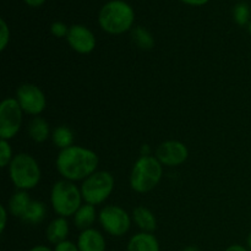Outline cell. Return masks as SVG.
I'll return each instance as SVG.
<instances>
[{
    "label": "cell",
    "mask_w": 251,
    "mask_h": 251,
    "mask_svg": "<svg viewBox=\"0 0 251 251\" xmlns=\"http://www.w3.org/2000/svg\"><path fill=\"white\" fill-rule=\"evenodd\" d=\"M12 158V149L10 146L9 141L6 140H1L0 141V167H6L11 163Z\"/></svg>",
    "instance_id": "603a6c76"
},
{
    "label": "cell",
    "mask_w": 251,
    "mask_h": 251,
    "mask_svg": "<svg viewBox=\"0 0 251 251\" xmlns=\"http://www.w3.org/2000/svg\"><path fill=\"white\" fill-rule=\"evenodd\" d=\"M9 176L19 190H31L41 181V168L31 154L19 153L9 164Z\"/></svg>",
    "instance_id": "5b68a950"
},
{
    "label": "cell",
    "mask_w": 251,
    "mask_h": 251,
    "mask_svg": "<svg viewBox=\"0 0 251 251\" xmlns=\"http://www.w3.org/2000/svg\"><path fill=\"white\" fill-rule=\"evenodd\" d=\"M131 38L134 43L142 50H151L154 47V39L152 34L141 26H137L132 29Z\"/></svg>",
    "instance_id": "ffe728a7"
},
{
    "label": "cell",
    "mask_w": 251,
    "mask_h": 251,
    "mask_svg": "<svg viewBox=\"0 0 251 251\" xmlns=\"http://www.w3.org/2000/svg\"><path fill=\"white\" fill-rule=\"evenodd\" d=\"M135 20L132 7L123 0L108 1L100 9L98 22L100 28L110 34H122L131 28Z\"/></svg>",
    "instance_id": "7a4b0ae2"
},
{
    "label": "cell",
    "mask_w": 251,
    "mask_h": 251,
    "mask_svg": "<svg viewBox=\"0 0 251 251\" xmlns=\"http://www.w3.org/2000/svg\"><path fill=\"white\" fill-rule=\"evenodd\" d=\"M185 4L191 5V6H202V5L207 4L208 0H181Z\"/></svg>",
    "instance_id": "83f0119b"
},
{
    "label": "cell",
    "mask_w": 251,
    "mask_h": 251,
    "mask_svg": "<svg viewBox=\"0 0 251 251\" xmlns=\"http://www.w3.org/2000/svg\"><path fill=\"white\" fill-rule=\"evenodd\" d=\"M10 42V29L5 20H0V50H5Z\"/></svg>",
    "instance_id": "cb8c5ba5"
},
{
    "label": "cell",
    "mask_w": 251,
    "mask_h": 251,
    "mask_svg": "<svg viewBox=\"0 0 251 251\" xmlns=\"http://www.w3.org/2000/svg\"><path fill=\"white\" fill-rule=\"evenodd\" d=\"M50 31L54 36L58 37V38H61V37L68 36L69 27L66 26L65 24H63V22L56 21V22H53V25L50 26Z\"/></svg>",
    "instance_id": "d4e9b609"
},
{
    "label": "cell",
    "mask_w": 251,
    "mask_h": 251,
    "mask_svg": "<svg viewBox=\"0 0 251 251\" xmlns=\"http://www.w3.org/2000/svg\"><path fill=\"white\" fill-rule=\"evenodd\" d=\"M49 124L46 119L41 117H34L28 124V135L34 142L42 144L49 137Z\"/></svg>",
    "instance_id": "ac0fdd59"
},
{
    "label": "cell",
    "mask_w": 251,
    "mask_h": 251,
    "mask_svg": "<svg viewBox=\"0 0 251 251\" xmlns=\"http://www.w3.org/2000/svg\"><path fill=\"white\" fill-rule=\"evenodd\" d=\"M28 251H54V250H51L49 247H46V245H37V247H33Z\"/></svg>",
    "instance_id": "4dcf8cb0"
},
{
    "label": "cell",
    "mask_w": 251,
    "mask_h": 251,
    "mask_svg": "<svg viewBox=\"0 0 251 251\" xmlns=\"http://www.w3.org/2000/svg\"><path fill=\"white\" fill-rule=\"evenodd\" d=\"M81 189L70 180H59L51 188L50 203L54 212L59 217H70L74 216L81 207L82 202Z\"/></svg>",
    "instance_id": "277c9868"
},
{
    "label": "cell",
    "mask_w": 251,
    "mask_h": 251,
    "mask_svg": "<svg viewBox=\"0 0 251 251\" xmlns=\"http://www.w3.org/2000/svg\"><path fill=\"white\" fill-rule=\"evenodd\" d=\"M234 20L239 26H245L247 24H249L250 20V9L245 2H239L237 6L234 7Z\"/></svg>",
    "instance_id": "7402d4cb"
},
{
    "label": "cell",
    "mask_w": 251,
    "mask_h": 251,
    "mask_svg": "<svg viewBox=\"0 0 251 251\" xmlns=\"http://www.w3.org/2000/svg\"><path fill=\"white\" fill-rule=\"evenodd\" d=\"M16 100L21 105L24 113L28 115L41 114L47 105L46 96L43 91L32 83H24L16 90Z\"/></svg>",
    "instance_id": "9c48e42d"
},
{
    "label": "cell",
    "mask_w": 251,
    "mask_h": 251,
    "mask_svg": "<svg viewBox=\"0 0 251 251\" xmlns=\"http://www.w3.org/2000/svg\"><path fill=\"white\" fill-rule=\"evenodd\" d=\"M96 220H97L96 206L90 205V203H86V205L81 206L77 212L74 215V225L81 232L92 228Z\"/></svg>",
    "instance_id": "9a60e30c"
},
{
    "label": "cell",
    "mask_w": 251,
    "mask_h": 251,
    "mask_svg": "<svg viewBox=\"0 0 251 251\" xmlns=\"http://www.w3.org/2000/svg\"><path fill=\"white\" fill-rule=\"evenodd\" d=\"M150 152H151V150H150L149 145H144V146H142V150H141V156H151V154H150Z\"/></svg>",
    "instance_id": "1f68e13d"
},
{
    "label": "cell",
    "mask_w": 251,
    "mask_h": 251,
    "mask_svg": "<svg viewBox=\"0 0 251 251\" xmlns=\"http://www.w3.org/2000/svg\"><path fill=\"white\" fill-rule=\"evenodd\" d=\"M51 140H53V144L58 149L65 150L68 147L73 146L74 134L68 126L63 125V126L55 127V130L51 134Z\"/></svg>",
    "instance_id": "44dd1931"
},
{
    "label": "cell",
    "mask_w": 251,
    "mask_h": 251,
    "mask_svg": "<svg viewBox=\"0 0 251 251\" xmlns=\"http://www.w3.org/2000/svg\"><path fill=\"white\" fill-rule=\"evenodd\" d=\"M248 247H249V249L251 250V232L250 234L248 235Z\"/></svg>",
    "instance_id": "836d02e7"
},
{
    "label": "cell",
    "mask_w": 251,
    "mask_h": 251,
    "mask_svg": "<svg viewBox=\"0 0 251 251\" xmlns=\"http://www.w3.org/2000/svg\"><path fill=\"white\" fill-rule=\"evenodd\" d=\"M24 110L16 98H5L0 104V137L11 140L17 135L22 125Z\"/></svg>",
    "instance_id": "52a82bcc"
},
{
    "label": "cell",
    "mask_w": 251,
    "mask_h": 251,
    "mask_svg": "<svg viewBox=\"0 0 251 251\" xmlns=\"http://www.w3.org/2000/svg\"><path fill=\"white\" fill-rule=\"evenodd\" d=\"M98 163L100 158L96 152L73 145L59 152L56 169L65 180L78 181L85 180L97 172Z\"/></svg>",
    "instance_id": "6da1fadb"
},
{
    "label": "cell",
    "mask_w": 251,
    "mask_h": 251,
    "mask_svg": "<svg viewBox=\"0 0 251 251\" xmlns=\"http://www.w3.org/2000/svg\"><path fill=\"white\" fill-rule=\"evenodd\" d=\"M47 213V208L43 202L41 201H33L32 200L31 205L27 208L26 213L22 216V220L29 225H38L44 220Z\"/></svg>",
    "instance_id": "d6986e66"
},
{
    "label": "cell",
    "mask_w": 251,
    "mask_h": 251,
    "mask_svg": "<svg viewBox=\"0 0 251 251\" xmlns=\"http://www.w3.org/2000/svg\"><path fill=\"white\" fill-rule=\"evenodd\" d=\"M69 222L65 217H58L54 221H51L50 225L47 228V239H48L49 243L56 245L59 243L64 242V240H68L69 235Z\"/></svg>",
    "instance_id": "5bb4252c"
},
{
    "label": "cell",
    "mask_w": 251,
    "mask_h": 251,
    "mask_svg": "<svg viewBox=\"0 0 251 251\" xmlns=\"http://www.w3.org/2000/svg\"><path fill=\"white\" fill-rule=\"evenodd\" d=\"M76 244L80 251H105L107 249L104 237L95 228L82 230L78 235Z\"/></svg>",
    "instance_id": "7c38bea8"
},
{
    "label": "cell",
    "mask_w": 251,
    "mask_h": 251,
    "mask_svg": "<svg viewBox=\"0 0 251 251\" xmlns=\"http://www.w3.org/2000/svg\"><path fill=\"white\" fill-rule=\"evenodd\" d=\"M226 251H249V249H247V248L240 244H233L230 247H228Z\"/></svg>",
    "instance_id": "f546056e"
},
{
    "label": "cell",
    "mask_w": 251,
    "mask_h": 251,
    "mask_svg": "<svg viewBox=\"0 0 251 251\" xmlns=\"http://www.w3.org/2000/svg\"><path fill=\"white\" fill-rule=\"evenodd\" d=\"M100 226L112 237H123L131 227V218L123 207L117 205L105 206L98 215Z\"/></svg>",
    "instance_id": "ba28073f"
},
{
    "label": "cell",
    "mask_w": 251,
    "mask_h": 251,
    "mask_svg": "<svg viewBox=\"0 0 251 251\" xmlns=\"http://www.w3.org/2000/svg\"><path fill=\"white\" fill-rule=\"evenodd\" d=\"M163 176L162 163L153 156H141L132 167L130 186L139 194L153 190Z\"/></svg>",
    "instance_id": "3957f363"
},
{
    "label": "cell",
    "mask_w": 251,
    "mask_h": 251,
    "mask_svg": "<svg viewBox=\"0 0 251 251\" xmlns=\"http://www.w3.org/2000/svg\"><path fill=\"white\" fill-rule=\"evenodd\" d=\"M71 48L80 54H88L96 48V37L91 29L82 25H74L69 28L66 36Z\"/></svg>",
    "instance_id": "8fae6325"
},
{
    "label": "cell",
    "mask_w": 251,
    "mask_h": 251,
    "mask_svg": "<svg viewBox=\"0 0 251 251\" xmlns=\"http://www.w3.org/2000/svg\"><path fill=\"white\" fill-rule=\"evenodd\" d=\"M132 218L137 227L145 233H153L157 229V220L153 213L144 206H139L132 212Z\"/></svg>",
    "instance_id": "2e32d148"
},
{
    "label": "cell",
    "mask_w": 251,
    "mask_h": 251,
    "mask_svg": "<svg viewBox=\"0 0 251 251\" xmlns=\"http://www.w3.org/2000/svg\"><path fill=\"white\" fill-rule=\"evenodd\" d=\"M248 28H249V32H250V34H251V22L249 24V27H248Z\"/></svg>",
    "instance_id": "e575fe53"
},
{
    "label": "cell",
    "mask_w": 251,
    "mask_h": 251,
    "mask_svg": "<svg viewBox=\"0 0 251 251\" xmlns=\"http://www.w3.org/2000/svg\"><path fill=\"white\" fill-rule=\"evenodd\" d=\"M54 251H80V249L75 243L70 242V240H64V242L55 245Z\"/></svg>",
    "instance_id": "484cf974"
},
{
    "label": "cell",
    "mask_w": 251,
    "mask_h": 251,
    "mask_svg": "<svg viewBox=\"0 0 251 251\" xmlns=\"http://www.w3.org/2000/svg\"><path fill=\"white\" fill-rule=\"evenodd\" d=\"M32 200L27 191L19 190L10 198L9 200V211L15 217H21L26 213L27 208L31 205Z\"/></svg>",
    "instance_id": "e0dca14e"
},
{
    "label": "cell",
    "mask_w": 251,
    "mask_h": 251,
    "mask_svg": "<svg viewBox=\"0 0 251 251\" xmlns=\"http://www.w3.org/2000/svg\"><path fill=\"white\" fill-rule=\"evenodd\" d=\"M7 222V210L4 205L0 206V232L4 233Z\"/></svg>",
    "instance_id": "4316f807"
},
{
    "label": "cell",
    "mask_w": 251,
    "mask_h": 251,
    "mask_svg": "<svg viewBox=\"0 0 251 251\" xmlns=\"http://www.w3.org/2000/svg\"><path fill=\"white\" fill-rule=\"evenodd\" d=\"M81 194L86 203L100 205L104 202L114 189V178L105 171L95 172L85 179L81 185Z\"/></svg>",
    "instance_id": "8992f818"
},
{
    "label": "cell",
    "mask_w": 251,
    "mask_h": 251,
    "mask_svg": "<svg viewBox=\"0 0 251 251\" xmlns=\"http://www.w3.org/2000/svg\"><path fill=\"white\" fill-rule=\"evenodd\" d=\"M25 2H26L28 6H32V7H39L42 6V5L46 2V0H24Z\"/></svg>",
    "instance_id": "f1b7e54d"
},
{
    "label": "cell",
    "mask_w": 251,
    "mask_h": 251,
    "mask_svg": "<svg viewBox=\"0 0 251 251\" xmlns=\"http://www.w3.org/2000/svg\"><path fill=\"white\" fill-rule=\"evenodd\" d=\"M127 251H161L159 243L152 233H137L130 238Z\"/></svg>",
    "instance_id": "4fadbf2b"
},
{
    "label": "cell",
    "mask_w": 251,
    "mask_h": 251,
    "mask_svg": "<svg viewBox=\"0 0 251 251\" xmlns=\"http://www.w3.org/2000/svg\"><path fill=\"white\" fill-rule=\"evenodd\" d=\"M156 157L162 166L176 167L180 166L188 159L189 151L188 147L180 141L176 140H169L164 141L157 147Z\"/></svg>",
    "instance_id": "30bf717a"
},
{
    "label": "cell",
    "mask_w": 251,
    "mask_h": 251,
    "mask_svg": "<svg viewBox=\"0 0 251 251\" xmlns=\"http://www.w3.org/2000/svg\"><path fill=\"white\" fill-rule=\"evenodd\" d=\"M183 251H200V249H199V248L193 247V245H191V247H186V248H184Z\"/></svg>",
    "instance_id": "d6a6232c"
}]
</instances>
